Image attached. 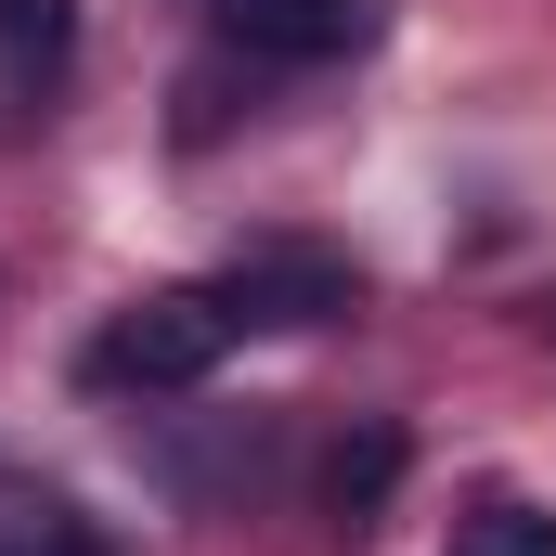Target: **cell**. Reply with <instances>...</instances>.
Instances as JSON below:
<instances>
[{
  "label": "cell",
  "instance_id": "7",
  "mask_svg": "<svg viewBox=\"0 0 556 556\" xmlns=\"http://www.w3.org/2000/svg\"><path fill=\"white\" fill-rule=\"evenodd\" d=\"M389 479H402V440H389V427H376L363 453H337V505H350V518H363V505H376Z\"/></svg>",
  "mask_w": 556,
  "mask_h": 556
},
{
  "label": "cell",
  "instance_id": "4",
  "mask_svg": "<svg viewBox=\"0 0 556 556\" xmlns=\"http://www.w3.org/2000/svg\"><path fill=\"white\" fill-rule=\"evenodd\" d=\"M65 65V0H0V104Z\"/></svg>",
  "mask_w": 556,
  "mask_h": 556
},
{
  "label": "cell",
  "instance_id": "2",
  "mask_svg": "<svg viewBox=\"0 0 556 556\" xmlns=\"http://www.w3.org/2000/svg\"><path fill=\"white\" fill-rule=\"evenodd\" d=\"M350 298H363V273L324 260V247H247V260L220 273V311H233V324H285V337H298V324H337Z\"/></svg>",
  "mask_w": 556,
  "mask_h": 556
},
{
  "label": "cell",
  "instance_id": "1",
  "mask_svg": "<svg viewBox=\"0 0 556 556\" xmlns=\"http://www.w3.org/2000/svg\"><path fill=\"white\" fill-rule=\"evenodd\" d=\"M233 337L247 324L220 311V285H168V298H142L91 337V389H207Z\"/></svg>",
  "mask_w": 556,
  "mask_h": 556
},
{
  "label": "cell",
  "instance_id": "6",
  "mask_svg": "<svg viewBox=\"0 0 556 556\" xmlns=\"http://www.w3.org/2000/svg\"><path fill=\"white\" fill-rule=\"evenodd\" d=\"M0 556H91V531L65 505H0Z\"/></svg>",
  "mask_w": 556,
  "mask_h": 556
},
{
  "label": "cell",
  "instance_id": "5",
  "mask_svg": "<svg viewBox=\"0 0 556 556\" xmlns=\"http://www.w3.org/2000/svg\"><path fill=\"white\" fill-rule=\"evenodd\" d=\"M453 556H556V518H544V505H518V492H492V505L453 518Z\"/></svg>",
  "mask_w": 556,
  "mask_h": 556
},
{
  "label": "cell",
  "instance_id": "3",
  "mask_svg": "<svg viewBox=\"0 0 556 556\" xmlns=\"http://www.w3.org/2000/svg\"><path fill=\"white\" fill-rule=\"evenodd\" d=\"M220 39L260 65H337L376 39V0H220Z\"/></svg>",
  "mask_w": 556,
  "mask_h": 556
}]
</instances>
